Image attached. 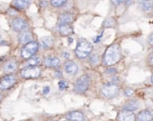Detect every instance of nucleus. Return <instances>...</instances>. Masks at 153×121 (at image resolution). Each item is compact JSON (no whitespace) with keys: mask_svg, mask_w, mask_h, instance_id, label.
<instances>
[{"mask_svg":"<svg viewBox=\"0 0 153 121\" xmlns=\"http://www.w3.org/2000/svg\"><path fill=\"white\" fill-rule=\"evenodd\" d=\"M122 58V51L120 46L116 43L109 46L103 56V64L106 67H111L120 61Z\"/></svg>","mask_w":153,"mask_h":121,"instance_id":"1","label":"nucleus"},{"mask_svg":"<svg viewBox=\"0 0 153 121\" xmlns=\"http://www.w3.org/2000/svg\"><path fill=\"white\" fill-rule=\"evenodd\" d=\"M92 50L93 46L88 40H87L86 39H79L78 44H76L75 53L79 58L83 59L86 58L92 52Z\"/></svg>","mask_w":153,"mask_h":121,"instance_id":"2","label":"nucleus"},{"mask_svg":"<svg viewBox=\"0 0 153 121\" xmlns=\"http://www.w3.org/2000/svg\"><path fill=\"white\" fill-rule=\"evenodd\" d=\"M89 84H90V77L88 75H84L76 80L75 84V92L78 93H84L88 89Z\"/></svg>","mask_w":153,"mask_h":121,"instance_id":"3","label":"nucleus"},{"mask_svg":"<svg viewBox=\"0 0 153 121\" xmlns=\"http://www.w3.org/2000/svg\"><path fill=\"white\" fill-rule=\"evenodd\" d=\"M38 48H39V45L36 41H31V42L27 43L22 48V51H21L22 57H24L25 59L33 57V56L37 52Z\"/></svg>","mask_w":153,"mask_h":121,"instance_id":"4","label":"nucleus"},{"mask_svg":"<svg viewBox=\"0 0 153 121\" xmlns=\"http://www.w3.org/2000/svg\"><path fill=\"white\" fill-rule=\"evenodd\" d=\"M120 92L119 87L115 84H107L101 89V93L107 99H113L118 95Z\"/></svg>","mask_w":153,"mask_h":121,"instance_id":"5","label":"nucleus"},{"mask_svg":"<svg viewBox=\"0 0 153 121\" xmlns=\"http://www.w3.org/2000/svg\"><path fill=\"white\" fill-rule=\"evenodd\" d=\"M40 74H41V69L37 66H30L24 68L21 71V76L26 79L36 78L40 76Z\"/></svg>","mask_w":153,"mask_h":121,"instance_id":"6","label":"nucleus"},{"mask_svg":"<svg viewBox=\"0 0 153 121\" xmlns=\"http://www.w3.org/2000/svg\"><path fill=\"white\" fill-rule=\"evenodd\" d=\"M16 83V77L14 75H7L0 79V90H7Z\"/></svg>","mask_w":153,"mask_h":121,"instance_id":"7","label":"nucleus"},{"mask_svg":"<svg viewBox=\"0 0 153 121\" xmlns=\"http://www.w3.org/2000/svg\"><path fill=\"white\" fill-rule=\"evenodd\" d=\"M136 116L132 111L123 109L118 112L117 115V121H135Z\"/></svg>","mask_w":153,"mask_h":121,"instance_id":"8","label":"nucleus"},{"mask_svg":"<svg viewBox=\"0 0 153 121\" xmlns=\"http://www.w3.org/2000/svg\"><path fill=\"white\" fill-rule=\"evenodd\" d=\"M153 111L151 109H143L136 116V121H152Z\"/></svg>","mask_w":153,"mask_h":121,"instance_id":"9","label":"nucleus"},{"mask_svg":"<svg viewBox=\"0 0 153 121\" xmlns=\"http://www.w3.org/2000/svg\"><path fill=\"white\" fill-rule=\"evenodd\" d=\"M12 26H13V29L16 32H24V31H26L27 23L23 18H16L13 20Z\"/></svg>","mask_w":153,"mask_h":121,"instance_id":"10","label":"nucleus"},{"mask_svg":"<svg viewBox=\"0 0 153 121\" xmlns=\"http://www.w3.org/2000/svg\"><path fill=\"white\" fill-rule=\"evenodd\" d=\"M67 118L69 121H85V116L81 111L74 110L67 114Z\"/></svg>","mask_w":153,"mask_h":121,"instance_id":"11","label":"nucleus"},{"mask_svg":"<svg viewBox=\"0 0 153 121\" xmlns=\"http://www.w3.org/2000/svg\"><path fill=\"white\" fill-rule=\"evenodd\" d=\"M59 64H60L59 59L55 56H48L44 60V65L48 67L55 68V67H59Z\"/></svg>","mask_w":153,"mask_h":121,"instance_id":"12","label":"nucleus"},{"mask_svg":"<svg viewBox=\"0 0 153 121\" xmlns=\"http://www.w3.org/2000/svg\"><path fill=\"white\" fill-rule=\"evenodd\" d=\"M78 66L73 61H68L65 64V71L68 74V75H71V76H74L78 73Z\"/></svg>","mask_w":153,"mask_h":121,"instance_id":"13","label":"nucleus"},{"mask_svg":"<svg viewBox=\"0 0 153 121\" xmlns=\"http://www.w3.org/2000/svg\"><path fill=\"white\" fill-rule=\"evenodd\" d=\"M18 39H19L20 43L26 45L27 43H29V42L32 41V33L30 32H28V31L21 32L20 34H19Z\"/></svg>","mask_w":153,"mask_h":121,"instance_id":"14","label":"nucleus"},{"mask_svg":"<svg viewBox=\"0 0 153 121\" xmlns=\"http://www.w3.org/2000/svg\"><path fill=\"white\" fill-rule=\"evenodd\" d=\"M73 22V16L70 13H64L59 17V23L61 24H68Z\"/></svg>","mask_w":153,"mask_h":121,"instance_id":"15","label":"nucleus"},{"mask_svg":"<svg viewBox=\"0 0 153 121\" xmlns=\"http://www.w3.org/2000/svg\"><path fill=\"white\" fill-rule=\"evenodd\" d=\"M140 103L138 100H128L124 105H123V109L125 110H129V111H133L135 109H138Z\"/></svg>","mask_w":153,"mask_h":121,"instance_id":"16","label":"nucleus"},{"mask_svg":"<svg viewBox=\"0 0 153 121\" xmlns=\"http://www.w3.org/2000/svg\"><path fill=\"white\" fill-rule=\"evenodd\" d=\"M139 5L144 11H150L153 7V3L151 0H138Z\"/></svg>","mask_w":153,"mask_h":121,"instance_id":"17","label":"nucleus"},{"mask_svg":"<svg viewBox=\"0 0 153 121\" xmlns=\"http://www.w3.org/2000/svg\"><path fill=\"white\" fill-rule=\"evenodd\" d=\"M16 68H17V63L16 60H9V61L7 62L4 66V70L7 73L14 72Z\"/></svg>","mask_w":153,"mask_h":121,"instance_id":"18","label":"nucleus"},{"mask_svg":"<svg viewBox=\"0 0 153 121\" xmlns=\"http://www.w3.org/2000/svg\"><path fill=\"white\" fill-rule=\"evenodd\" d=\"M59 33L62 36H68L73 33V29L68 24H61L59 26Z\"/></svg>","mask_w":153,"mask_h":121,"instance_id":"19","label":"nucleus"},{"mask_svg":"<svg viewBox=\"0 0 153 121\" xmlns=\"http://www.w3.org/2000/svg\"><path fill=\"white\" fill-rule=\"evenodd\" d=\"M31 0H14V5L19 9H25L29 7Z\"/></svg>","mask_w":153,"mask_h":121,"instance_id":"20","label":"nucleus"},{"mask_svg":"<svg viewBox=\"0 0 153 121\" xmlns=\"http://www.w3.org/2000/svg\"><path fill=\"white\" fill-rule=\"evenodd\" d=\"M53 43V40L51 37H44L41 40V45L43 48H50Z\"/></svg>","mask_w":153,"mask_h":121,"instance_id":"21","label":"nucleus"},{"mask_svg":"<svg viewBox=\"0 0 153 121\" xmlns=\"http://www.w3.org/2000/svg\"><path fill=\"white\" fill-rule=\"evenodd\" d=\"M40 62H41V59H40V57H38V56L31 57V58H29V60H28V64H29L30 66H37Z\"/></svg>","mask_w":153,"mask_h":121,"instance_id":"22","label":"nucleus"},{"mask_svg":"<svg viewBox=\"0 0 153 121\" xmlns=\"http://www.w3.org/2000/svg\"><path fill=\"white\" fill-rule=\"evenodd\" d=\"M67 0H51V4L55 7H59L66 3Z\"/></svg>","mask_w":153,"mask_h":121,"instance_id":"23","label":"nucleus"},{"mask_svg":"<svg viewBox=\"0 0 153 121\" xmlns=\"http://www.w3.org/2000/svg\"><path fill=\"white\" fill-rule=\"evenodd\" d=\"M98 61H99V57H98V56H97V55H93V56L90 57V62H91L93 65L97 64V63H98Z\"/></svg>","mask_w":153,"mask_h":121,"instance_id":"24","label":"nucleus"},{"mask_svg":"<svg viewBox=\"0 0 153 121\" xmlns=\"http://www.w3.org/2000/svg\"><path fill=\"white\" fill-rule=\"evenodd\" d=\"M68 87V84L65 81H59V88L60 90H64Z\"/></svg>","mask_w":153,"mask_h":121,"instance_id":"25","label":"nucleus"},{"mask_svg":"<svg viewBox=\"0 0 153 121\" xmlns=\"http://www.w3.org/2000/svg\"><path fill=\"white\" fill-rule=\"evenodd\" d=\"M132 94H133V90H132V89L127 88V89L124 90V95H125V96L129 97V96H131Z\"/></svg>","mask_w":153,"mask_h":121,"instance_id":"26","label":"nucleus"},{"mask_svg":"<svg viewBox=\"0 0 153 121\" xmlns=\"http://www.w3.org/2000/svg\"><path fill=\"white\" fill-rule=\"evenodd\" d=\"M111 2L114 4V5H120L123 2H126V0H111Z\"/></svg>","mask_w":153,"mask_h":121,"instance_id":"27","label":"nucleus"},{"mask_svg":"<svg viewBox=\"0 0 153 121\" xmlns=\"http://www.w3.org/2000/svg\"><path fill=\"white\" fill-rule=\"evenodd\" d=\"M149 65L153 67V53H151V54L149 56Z\"/></svg>","mask_w":153,"mask_h":121,"instance_id":"28","label":"nucleus"},{"mask_svg":"<svg viewBox=\"0 0 153 121\" xmlns=\"http://www.w3.org/2000/svg\"><path fill=\"white\" fill-rule=\"evenodd\" d=\"M105 72H106V74H110V75H111V74H114V73L116 72V70H115L114 68H109V69H107Z\"/></svg>","mask_w":153,"mask_h":121,"instance_id":"29","label":"nucleus"},{"mask_svg":"<svg viewBox=\"0 0 153 121\" xmlns=\"http://www.w3.org/2000/svg\"><path fill=\"white\" fill-rule=\"evenodd\" d=\"M49 92H50V87L49 86H45L43 88V91H42L43 94H47V93H49Z\"/></svg>","mask_w":153,"mask_h":121,"instance_id":"30","label":"nucleus"},{"mask_svg":"<svg viewBox=\"0 0 153 121\" xmlns=\"http://www.w3.org/2000/svg\"><path fill=\"white\" fill-rule=\"evenodd\" d=\"M149 43L150 46L153 47V33H152V34L149 36Z\"/></svg>","mask_w":153,"mask_h":121,"instance_id":"31","label":"nucleus"},{"mask_svg":"<svg viewBox=\"0 0 153 121\" xmlns=\"http://www.w3.org/2000/svg\"><path fill=\"white\" fill-rule=\"evenodd\" d=\"M62 56H63L64 58H68V57H69V54L67 53V52H63V53H62Z\"/></svg>","mask_w":153,"mask_h":121,"instance_id":"32","label":"nucleus"},{"mask_svg":"<svg viewBox=\"0 0 153 121\" xmlns=\"http://www.w3.org/2000/svg\"><path fill=\"white\" fill-rule=\"evenodd\" d=\"M150 82H151V83L153 84V76H151V79H150Z\"/></svg>","mask_w":153,"mask_h":121,"instance_id":"33","label":"nucleus"},{"mask_svg":"<svg viewBox=\"0 0 153 121\" xmlns=\"http://www.w3.org/2000/svg\"><path fill=\"white\" fill-rule=\"evenodd\" d=\"M0 39H1V35H0Z\"/></svg>","mask_w":153,"mask_h":121,"instance_id":"34","label":"nucleus"},{"mask_svg":"<svg viewBox=\"0 0 153 121\" xmlns=\"http://www.w3.org/2000/svg\"><path fill=\"white\" fill-rule=\"evenodd\" d=\"M152 101H153V99H152Z\"/></svg>","mask_w":153,"mask_h":121,"instance_id":"35","label":"nucleus"}]
</instances>
